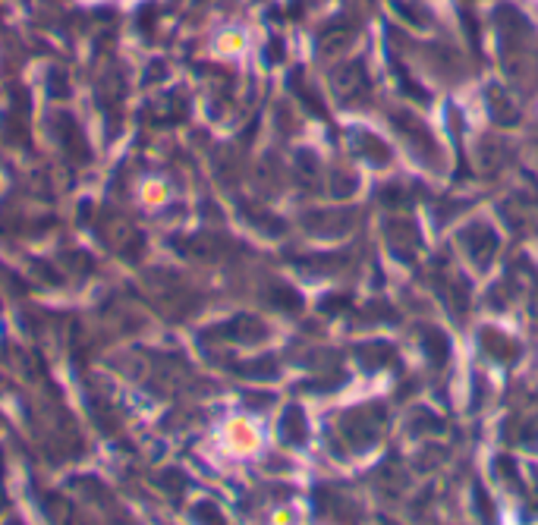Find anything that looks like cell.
<instances>
[{"label": "cell", "instance_id": "cell-1", "mask_svg": "<svg viewBox=\"0 0 538 525\" xmlns=\"http://www.w3.org/2000/svg\"><path fill=\"white\" fill-rule=\"evenodd\" d=\"M305 425H302V415L300 409H290L287 415H283V437L287 441H293V443H302L305 441Z\"/></svg>", "mask_w": 538, "mask_h": 525}]
</instances>
